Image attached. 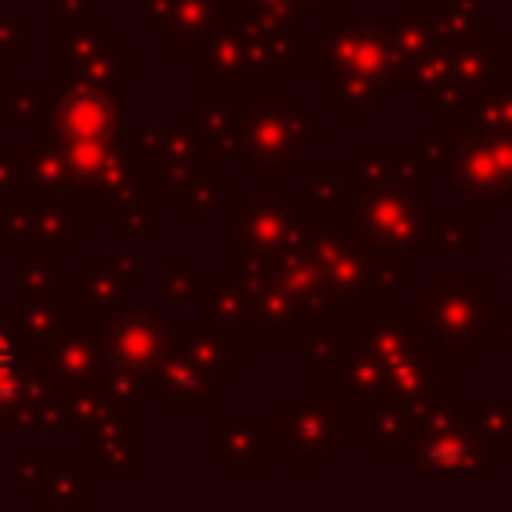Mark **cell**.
<instances>
[{
    "label": "cell",
    "mask_w": 512,
    "mask_h": 512,
    "mask_svg": "<svg viewBox=\"0 0 512 512\" xmlns=\"http://www.w3.org/2000/svg\"><path fill=\"white\" fill-rule=\"evenodd\" d=\"M12 380H16V360H12V348H8V340L0 336V396L12 388Z\"/></svg>",
    "instance_id": "obj_1"
}]
</instances>
